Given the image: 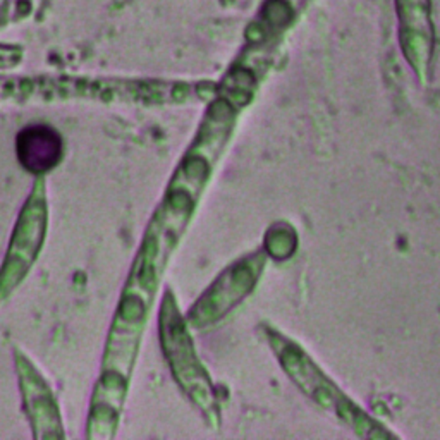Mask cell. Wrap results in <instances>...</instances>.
Segmentation results:
<instances>
[{
	"label": "cell",
	"mask_w": 440,
	"mask_h": 440,
	"mask_svg": "<svg viewBox=\"0 0 440 440\" xmlns=\"http://www.w3.org/2000/svg\"><path fill=\"white\" fill-rule=\"evenodd\" d=\"M265 246L268 253L274 258H287L289 255L295 251L296 246L295 232H292L287 225H275V227H272L270 232L267 234Z\"/></svg>",
	"instance_id": "obj_4"
},
{
	"label": "cell",
	"mask_w": 440,
	"mask_h": 440,
	"mask_svg": "<svg viewBox=\"0 0 440 440\" xmlns=\"http://www.w3.org/2000/svg\"><path fill=\"white\" fill-rule=\"evenodd\" d=\"M4 9H6V0H0V14H4Z\"/></svg>",
	"instance_id": "obj_5"
},
{
	"label": "cell",
	"mask_w": 440,
	"mask_h": 440,
	"mask_svg": "<svg viewBox=\"0 0 440 440\" xmlns=\"http://www.w3.org/2000/svg\"><path fill=\"white\" fill-rule=\"evenodd\" d=\"M270 339L272 346L277 351L280 363L287 370L289 377H292V380L313 401L320 402L325 409H332L342 420H347V423L363 437H375L372 430H379V425L372 421L362 409L356 408L346 396H342L339 389L324 375V372L318 370L300 347L280 335H270Z\"/></svg>",
	"instance_id": "obj_1"
},
{
	"label": "cell",
	"mask_w": 440,
	"mask_h": 440,
	"mask_svg": "<svg viewBox=\"0 0 440 440\" xmlns=\"http://www.w3.org/2000/svg\"><path fill=\"white\" fill-rule=\"evenodd\" d=\"M21 165L33 174L47 173L61 160L62 141L56 129L44 124L24 128L16 141Z\"/></svg>",
	"instance_id": "obj_3"
},
{
	"label": "cell",
	"mask_w": 440,
	"mask_h": 440,
	"mask_svg": "<svg viewBox=\"0 0 440 440\" xmlns=\"http://www.w3.org/2000/svg\"><path fill=\"white\" fill-rule=\"evenodd\" d=\"M262 267V255H251V257L227 268L217 280L215 286L212 287V291L208 292V296L205 297V318H208L210 322L217 320V318L224 317L230 308L236 307L257 284Z\"/></svg>",
	"instance_id": "obj_2"
}]
</instances>
